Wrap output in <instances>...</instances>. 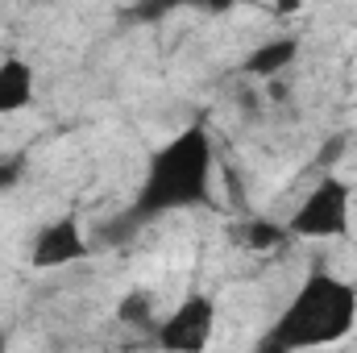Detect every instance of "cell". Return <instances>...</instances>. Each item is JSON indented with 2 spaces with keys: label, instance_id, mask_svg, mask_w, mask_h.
Instances as JSON below:
<instances>
[{
  "label": "cell",
  "instance_id": "6da1fadb",
  "mask_svg": "<svg viewBox=\"0 0 357 353\" xmlns=\"http://www.w3.org/2000/svg\"><path fill=\"white\" fill-rule=\"evenodd\" d=\"M212 179H216V142L204 121H191L150 154L142 187L125 208V216L142 229L158 216L204 208L212 204Z\"/></svg>",
  "mask_w": 357,
  "mask_h": 353
},
{
  "label": "cell",
  "instance_id": "7a4b0ae2",
  "mask_svg": "<svg viewBox=\"0 0 357 353\" xmlns=\"http://www.w3.org/2000/svg\"><path fill=\"white\" fill-rule=\"evenodd\" d=\"M357 329V287L333 270H312L287 308L266 324L254 353H307L345 341Z\"/></svg>",
  "mask_w": 357,
  "mask_h": 353
},
{
  "label": "cell",
  "instance_id": "3957f363",
  "mask_svg": "<svg viewBox=\"0 0 357 353\" xmlns=\"http://www.w3.org/2000/svg\"><path fill=\"white\" fill-rule=\"evenodd\" d=\"M349 225H354V187L341 175H320L312 183V191L295 204V212L287 216V233L303 241L349 237Z\"/></svg>",
  "mask_w": 357,
  "mask_h": 353
},
{
  "label": "cell",
  "instance_id": "277c9868",
  "mask_svg": "<svg viewBox=\"0 0 357 353\" xmlns=\"http://www.w3.org/2000/svg\"><path fill=\"white\" fill-rule=\"evenodd\" d=\"M212 333H216V299L204 291H191L187 299H178V308H171L158 320L154 341L162 353H204Z\"/></svg>",
  "mask_w": 357,
  "mask_h": 353
},
{
  "label": "cell",
  "instance_id": "5b68a950",
  "mask_svg": "<svg viewBox=\"0 0 357 353\" xmlns=\"http://www.w3.org/2000/svg\"><path fill=\"white\" fill-rule=\"evenodd\" d=\"M91 258V241L79 225V216H59V220H46L38 233H33V246H29V266L33 270H63V266L88 262Z\"/></svg>",
  "mask_w": 357,
  "mask_h": 353
},
{
  "label": "cell",
  "instance_id": "8992f818",
  "mask_svg": "<svg viewBox=\"0 0 357 353\" xmlns=\"http://www.w3.org/2000/svg\"><path fill=\"white\" fill-rule=\"evenodd\" d=\"M295 59H299V38L295 33H274V38H266L262 46H254L241 59V75H250V80H278Z\"/></svg>",
  "mask_w": 357,
  "mask_h": 353
},
{
  "label": "cell",
  "instance_id": "52a82bcc",
  "mask_svg": "<svg viewBox=\"0 0 357 353\" xmlns=\"http://www.w3.org/2000/svg\"><path fill=\"white\" fill-rule=\"evenodd\" d=\"M33 67L21 59V54H4L0 59V117H13V112H25L33 104Z\"/></svg>",
  "mask_w": 357,
  "mask_h": 353
},
{
  "label": "cell",
  "instance_id": "ba28073f",
  "mask_svg": "<svg viewBox=\"0 0 357 353\" xmlns=\"http://www.w3.org/2000/svg\"><path fill=\"white\" fill-rule=\"evenodd\" d=\"M116 320L121 324H129V329H158V320H154V291H146V287H133V291H125L121 295V303H116Z\"/></svg>",
  "mask_w": 357,
  "mask_h": 353
},
{
  "label": "cell",
  "instance_id": "9c48e42d",
  "mask_svg": "<svg viewBox=\"0 0 357 353\" xmlns=\"http://www.w3.org/2000/svg\"><path fill=\"white\" fill-rule=\"evenodd\" d=\"M287 237H291L287 225H274V220H245V225L237 229V241H241L245 250H278Z\"/></svg>",
  "mask_w": 357,
  "mask_h": 353
},
{
  "label": "cell",
  "instance_id": "30bf717a",
  "mask_svg": "<svg viewBox=\"0 0 357 353\" xmlns=\"http://www.w3.org/2000/svg\"><path fill=\"white\" fill-rule=\"evenodd\" d=\"M29 175V154L25 150H4L0 154V195H13Z\"/></svg>",
  "mask_w": 357,
  "mask_h": 353
},
{
  "label": "cell",
  "instance_id": "8fae6325",
  "mask_svg": "<svg viewBox=\"0 0 357 353\" xmlns=\"http://www.w3.org/2000/svg\"><path fill=\"white\" fill-rule=\"evenodd\" d=\"M345 146H349L345 137H333V142H328V146L320 150V158H316V167H320L324 175H333V167H337V158L345 154Z\"/></svg>",
  "mask_w": 357,
  "mask_h": 353
},
{
  "label": "cell",
  "instance_id": "7c38bea8",
  "mask_svg": "<svg viewBox=\"0 0 357 353\" xmlns=\"http://www.w3.org/2000/svg\"><path fill=\"white\" fill-rule=\"evenodd\" d=\"M0 353H8V333H0Z\"/></svg>",
  "mask_w": 357,
  "mask_h": 353
},
{
  "label": "cell",
  "instance_id": "4fadbf2b",
  "mask_svg": "<svg viewBox=\"0 0 357 353\" xmlns=\"http://www.w3.org/2000/svg\"><path fill=\"white\" fill-rule=\"evenodd\" d=\"M0 59H4V54H0Z\"/></svg>",
  "mask_w": 357,
  "mask_h": 353
}]
</instances>
